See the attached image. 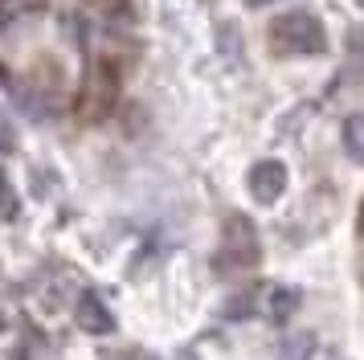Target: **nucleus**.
I'll return each instance as SVG.
<instances>
[{"label": "nucleus", "mask_w": 364, "mask_h": 360, "mask_svg": "<svg viewBox=\"0 0 364 360\" xmlns=\"http://www.w3.org/2000/svg\"><path fill=\"white\" fill-rule=\"evenodd\" d=\"M21 213V201H17V189H13V180H9V172L0 168V217L4 221H13Z\"/></svg>", "instance_id": "6e6552de"}, {"label": "nucleus", "mask_w": 364, "mask_h": 360, "mask_svg": "<svg viewBox=\"0 0 364 360\" xmlns=\"http://www.w3.org/2000/svg\"><path fill=\"white\" fill-rule=\"evenodd\" d=\"M74 324L82 327L86 336H111L115 332V315L95 291H82L78 303H74Z\"/></svg>", "instance_id": "7ed1b4c3"}, {"label": "nucleus", "mask_w": 364, "mask_h": 360, "mask_svg": "<svg viewBox=\"0 0 364 360\" xmlns=\"http://www.w3.org/2000/svg\"><path fill=\"white\" fill-rule=\"evenodd\" d=\"M360 135H364V119H360V115H348L344 127H340V144H344V156L352 164L364 160V139H360Z\"/></svg>", "instance_id": "0eeeda50"}, {"label": "nucleus", "mask_w": 364, "mask_h": 360, "mask_svg": "<svg viewBox=\"0 0 364 360\" xmlns=\"http://www.w3.org/2000/svg\"><path fill=\"white\" fill-rule=\"evenodd\" d=\"M250 9H266V4H274V0H246Z\"/></svg>", "instance_id": "9d476101"}, {"label": "nucleus", "mask_w": 364, "mask_h": 360, "mask_svg": "<svg viewBox=\"0 0 364 360\" xmlns=\"http://www.w3.org/2000/svg\"><path fill=\"white\" fill-rule=\"evenodd\" d=\"M315 332H291V336H282V344H279V360H311V352H315Z\"/></svg>", "instance_id": "423d86ee"}, {"label": "nucleus", "mask_w": 364, "mask_h": 360, "mask_svg": "<svg viewBox=\"0 0 364 360\" xmlns=\"http://www.w3.org/2000/svg\"><path fill=\"white\" fill-rule=\"evenodd\" d=\"M266 41L279 58H315L328 49V33L319 25V16L307 13V9H291L270 21L266 29Z\"/></svg>", "instance_id": "f257e3e1"}, {"label": "nucleus", "mask_w": 364, "mask_h": 360, "mask_svg": "<svg viewBox=\"0 0 364 360\" xmlns=\"http://www.w3.org/2000/svg\"><path fill=\"white\" fill-rule=\"evenodd\" d=\"M225 254L237 258V266H254L258 262V233L250 226V217H230L225 221Z\"/></svg>", "instance_id": "20e7f679"}, {"label": "nucleus", "mask_w": 364, "mask_h": 360, "mask_svg": "<svg viewBox=\"0 0 364 360\" xmlns=\"http://www.w3.org/2000/svg\"><path fill=\"white\" fill-rule=\"evenodd\" d=\"M299 303H303V291H295V287H270L266 291V315L274 324H287L299 311Z\"/></svg>", "instance_id": "39448f33"}, {"label": "nucleus", "mask_w": 364, "mask_h": 360, "mask_svg": "<svg viewBox=\"0 0 364 360\" xmlns=\"http://www.w3.org/2000/svg\"><path fill=\"white\" fill-rule=\"evenodd\" d=\"M287 184H291V172H287V164L282 160H258L246 172V189H250V196H254L258 205H274V201H282Z\"/></svg>", "instance_id": "f03ea898"}, {"label": "nucleus", "mask_w": 364, "mask_h": 360, "mask_svg": "<svg viewBox=\"0 0 364 360\" xmlns=\"http://www.w3.org/2000/svg\"><path fill=\"white\" fill-rule=\"evenodd\" d=\"M254 291H242V295H233V303H225V319H246L250 311H254Z\"/></svg>", "instance_id": "1a4fd4ad"}]
</instances>
